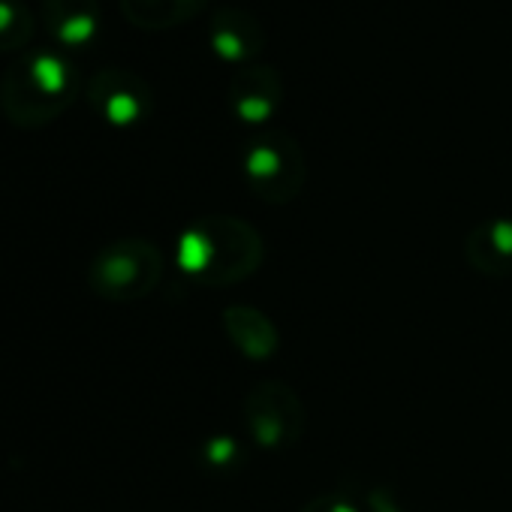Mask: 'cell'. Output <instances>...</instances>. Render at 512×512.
Returning <instances> with one entry per match:
<instances>
[{
    "label": "cell",
    "instance_id": "cell-11",
    "mask_svg": "<svg viewBox=\"0 0 512 512\" xmlns=\"http://www.w3.org/2000/svg\"><path fill=\"white\" fill-rule=\"evenodd\" d=\"M299 512H362L347 494H341V491H329V494H320V497H314L311 503H305Z\"/></svg>",
    "mask_w": 512,
    "mask_h": 512
},
{
    "label": "cell",
    "instance_id": "cell-7",
    "mask_svg": "<svg viewBox=\"0 0 512 512\" xmlns=\"http://www.w3.org/2000/svg\"><path fill=\"white\" fill-rule=\"evenodd\" d=\"M31 79L43 94L55 97L67 88V67L55 55H37L31 61Z\"/></svg>",
    "mask_w": 512,
    "mask_h": 512
},
{
    "label": "cell",
    "instance_id": "cell-5",
    "mask_svg": "<svg viewBox=\"0 0 512 512\" xmlns=\"http://www.w3.org/2000/svg\"><path fill=\"white\" fill-rule=\"evenodd\" d=\"M467 263L488 278L512 275V220L497 217L473 226L464 238Z\"/></svg>",
    "mask_w": 512,
    "mask_h": 512
},
{
    "label": "cell",
    "instance_id": "cell-4",
    "mask_svg": "<svg viewBox=\"0 0 512 512\" xmlns=\"http://www.w3.org/2000/svg\"><path fill=\"white\" fill-rule=\"evenodd\" d=\"M250 187L266 202H290L302 187V163L278 145H256L244 160Z\"/></svg>",
    "mask_w": 512,
    "mask_h": 512
},
{
    "label": "cell",
    "instance_id": "cell-1",
    "mask_svg": "<svg viewBox=\"0 0 512 512\" xmlns=\"http://www.w3.org/2000/svg\"><path fill=\"white\" fill-rule=\"evenodd\" d=\"M263 235L238 217L193 220L175 244L178 269L202 287H232L263 266Z\"/></svg>",
    "mask_w": 512,
    "mask_h": 512
},
{
    "label": "cell",
    "instance_id": "cell-9",
    "mask_svg": "<svg viewBox=\"0 0 512 512\" xmlns=\"http://www.w3.org/2000/svg\"><path fill=\"white\" fill-rule=\"evenodd\" d=\"M103 112H106V118H109L112 124H130V121L139 118V100L130 97V94H112V97L106 100Z\"/></svg>",
    "mask_w": 512,
    "mask_h": 512
},
{
    "label": "cell",
    "instance_id": "cell-12",
    "mask_svg": "<svg viewBox=\"0 0 512 512\" xmlns=\"http://www.w3.org/2000/svg\"><path fill=\"white\" fill-rule=\"evenodd\" d=\"M13 7L7 4V0H0V31H4V28H10V22H13Z\"/></svg>",
    "mask_w": 512,
    "mask_h": 512
},
{
    "label": "cell",
    "instance_id": "cell-6",
    "mask_svg": "<svg viewBox=\"0 0 512 512\" xmlns=\"http://www.w3.org/2000/svg\"><path fill=\"white\" fill-rule=\"evenodd\" d=\"M223 329L229 341L247 356V359H266L278 350V332L272 320L247 305H232L223 311Z\"/></svg>",
    "mask_w": 512,
    "mask_h": 512
},
{
    "label": "cell",
    "instance_id": "cell-8",
    "mask_svg": "<svg viewBox=\"0 0 512 512\" xmlns=\"http://www.w3.org/2000/svg\"><path fill=\"white\" fill-rule=\"evenodd\" d=\"M241 455V446L229 437V434H220V437H211L205 446H202V461L211 464V467H229L235 464Z\"/></svg>",
    "mask_w": 512,
    "mask_h": 512
},
{
    "label": "cell",
    "instance_id": "cell-10",
    "mask_svg": "<svg viewBox=\"0 0 512 512\" xmlns=\"http://www.w3.org/2000/svg\"><path fill=\"white\" fill-rule=\"evenodd\" d=\"M58 37L67 46H82L94 37V19L91 16H73L58 28Z\"/></svg>",
    "mask_w": 512,
    "mask_h": 512
},
{
    "label": "cell",
    "instance_id": "cell-3",
    "mask_svg": "<svg viewBox=\"0 0 512 512\" xmlns=\"http://www.w3.org/2000/svg\"><path fill=\"white\" fill-rule=\"evenodd\" d=\"M244 425L260 446H293L305 431V404L293 386L266 380L253 386L244 398Z\"/></svg>",
    "mask_w": 512,
    "mask_h": 512
},
{
    "label": "cell",
    "instance_id": "cell-2",
    "mask_svg": "<svg viewBox=\"0 0 512 512\" xmlns=\"http://www.w3.org/2000/svg\"><path fill=\"white\" fill-rule=\"evenodd\" d=\"M163 278V253L148 238H118L97 250L88 266V287L106 302H139Z\"/></svg>",
    "mask_w": 512,
    "mask_h": 512
}]
</instances>
